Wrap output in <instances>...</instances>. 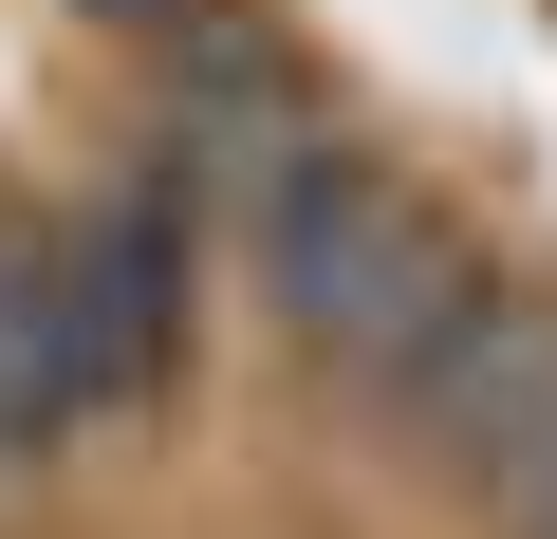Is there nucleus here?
Listing matches in <instances>:
<instances>
[{
	"mask_svg": "<svg viewBox=\"0 0 557 539\" xmlns=\"http://www.w3.org/2000/svg\"><path fill=\"white\" fill-rule=\"evenodd\" d=\"M186 280H205V186L131 168L112 205L57 223V335H75V428H131L186 372Z\"/></svg>",
	"mask_w": 557,
	"mask_h": 539,
	"instance_id": "obj_2",
	"label": "nucleus"
},
{
	"mask_svg": "<svg viewBox=\"0 0 557 539\" xmlns=\"http://www.w3.org/2000/svg\"><path fill=\"white\" fill-rule=\"evenodd\" d=\"M242 260H260V298H278V335H298L317 372H354L372 409L502 298L483 260H465V223L428 205V186H391L372 149H298V168H260L242 186Z\"/></svg>",
	"mask_w": 557,
	"mask_h": 539,
	"instance_id": "obj_1",
	"label": "nucleus"
}]
</instances>
